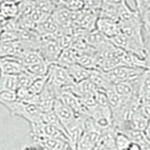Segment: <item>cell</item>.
Here are the masks:
<instances>
[{"label":"cell","instance_id":"cell-28","mask_svg":"<svg viewBox=\"0 0 150 150\" xmlns=\"http://www.w3.org/2000/svg\"><path fill=\"white\" fill-rule=\"evenodd\" d=\"M144 134H145V136H146V138H147V140H148V142L150 143V120H149V122H148V125H147V127H146V129H144Z\"/></svg>","mask_w":150,"mask_h":150},{"label":"cell","instance_id":"cell-11","mask_svg":"<svg viewBox=\"0 0 150 150\" xmlns=\"http://www.w3.org/2000/svg\"><path fill=\"white\" fill-rule=\"evenodd\" d=\"M65 68L67 69L69 74L70 75V77H71L75 83H79L84 81V80H87L89 78V75L91 73L90 69L83 68L77 63L67 66Z\"/></svg>","mask_w":150,"mask_h":150},{"label":"cell","instance_id":"cell-16","mask_svg":"<svg viewBox=\"0 0 150 150\" xmlns=\"http://www.w3.org/2000/svg\"><path fill=\"white\" fill-rule=\"evenodd\" d=\"M17 90V75H8L0 73V91Z\"/></svg>","mask_w":150,"mask_h":150},{"label":"cell","instance_id":"cell-31","mask_svg":"<svg viewBox=\"0 0 150 150\" xmlns=\"http://www.w3.org/2000/svg\"><path fill=\"white\" fill-rule=\"evenodd\" d=\"M5 1H7V2H11V3H13V4H17L19 5L20 3H22L23 0H5Z\"/></svg>","mask_w":150,"mask_h":150},{"label":"cell","instance_id":"cell-18","mask_svg":"<svg viewBox=\"0 0 150 150\" xmlns=\"http://www.w3.org/2000/svg\"><path fill=\"white\" fill-rule=\"evenodd\" d=\"M140 16L143 23V36L145 46L150 44V8L144 9Z\"/></svg>","mask_w":150,"mask_h":150},{"label":"cell","instance_id":"cell-15","mask_svg":"<svg viewBox=\"0 0 150 150\" xmlns=\"http://www.w3.org/2000/svg\"><path fill=\"white\" fill-rule=\"evenodd\" d=\"M0 14L5 20H11L19 17V5L4 1L0 5Z\"/></svg>","mask_w":150,"mask_h":150},{"label":"cell","instance_id":"cell-12","mask_svg":"<svg viewBox=\"0 0 150 150\" xmlns=\"http://www.w3.org/2000/svg\"><path fill=\"white\" fill-rule=\"evenodd\" d=\"M17 59L23 65V67H27L33 64H36L41 60H44L39 50H23Z\"/></svg>","mask_w":150,"mask_h":150},{"label":"cell","instance_id":"cell-33","mask_svg":"<svg viewBox=\"0 0 150 150\" xmlns=\"http://www.w3.org/2000/svg\"><path fill=\"white\" fill-rule=\"evenodd\" d=\"M112 2H115V3H122V2H125L127 0H111Z\"/></svg>","mask_w":150,"mask_h":150},{"label":"cell","instance_id":"cell-19","mask_svg":"<svg viewBox=\"0 0 150 150\" xmlns=\"http://www.w3.org/2000/svg\"><path fill=\"white\" fill-rule=\"evenodd\" d=\"M41 119H42V121L44 122V123L54 126V127H55V128L59 129L60 130H62L63 132H65L66 134H67V132H66V129H64L63 125L61 124V122H60L59 118L57 117V115H55V112H54V110H53V111H50V112H42V115H41ZM67 136H68V135H67Z\"/></svg>","mask_w":150,"mask_h":150},{"label":"cell","instance_id":"cell-24","mask_svg":"<svg viewBox=\"0 0 150 150\" xmlns=\"http://www.w3.org/2000/svg\"><path fill=\"white\" fill-rule=\"evenodd\" d=\"M66 8L69 9L70 11H80L86 8V3L83 0H69L66 4Z\"/></svg>","mask_w":150,"mask_h":150},{"label":"cell","instance_id":"cell-14","mask_svg":"<svg viewBox=\"0 0 150 150\" xmlns=\"http://www.w3.org/2000/svg\"><path fill=\"white\" fill-rule=\"evenodd\" d=\"M50 66L51 65L48 62H46L45 60H41L36 64L25 67V71L33 77H43L48 75Z\"/></svg>","mask_w":150,"mask_h":150},{"label":"cell","instance_id":"cell-13","mask_svg":"<svg viewBox=\"0 0 150 150\" xmlns=\"http://www.w3.org/2000/svg\"><path fill=\"white\" fill-rule=\"evenodd\" d=\"M79 55H80L79 52L74 50L73 48H71V47L64 49V50H62V52H61L60 56H59L56 64L63 66V67H67V66H69V65L76 64Z\"/></svg>","mask_w":150,"mask_h":150},{"label":"cell","instance_id":"cell-22","mask_svg":"<svg viewBox=\"0 0 150 150\" xmlns=\"http://www.w3.org/2000/svg\"><path fill=\"white\" fill-rule=\"evenodd\" d=\"M17 100H18V96L16 91H11V90L0 91V104L3 105L4 107Z\"/></svg>","mask_w":150,"mask_h":150},{"label":"cell","instance_id":"cell-25","mask_svg":"<svg viewBox=\"0 0 150 150\" xmlns=\"http://www.w3.org/2000/svg\"><path fill=\"white\" fill-rule=\"evenodd\" d=\"M140 110L143 112V115L150 120V100L141 102Z\"/></svg>","mask_w":150,"mask_h":150},{"label":"cell","instance_id":"cell-8","mask_svg":"<svg viewBox=\"0 0 150 150\" xmlns=\"http://www.w3.org/2000/svg\"><path fill=\"white\" fill-rule=\"evenodd\" d=\"M84 40L87 42V44L89 46H91L97 52L103 49L110 42V40L108 38H106L97 29L88 31L86 37H84Z\"/></svg>","mask_w":150,"mask_h":150},{"label":"cell","instance_id":"cell-34","mask_svg":"<svg viewBox=\"0 0 150 150\" xmlns=\"http://www.w3.org/2000/svg\"><path fill=\"white\" fill-rule=\"evenodd\" d=\"M4 1H5V0H0V5H1Z\"/></svg>","mask_w":150,"mask_h":150},{"label":"cell","instance_id":"cell-32","mask_svg":"<svg viewBox=\"0 0 150 150\" xmlns=\"http://www.w3.org/2000/svg\"><path fill=\"white\" fill-rule=\"evenodd\" d=\"M142 150H150V144H143L142 145Z\"/></svg>","mask_w":150,"mask_h":150},{"label":"cell","instance_id":"cell-5","mask_svg":"<svg viewBox=\"0 0 150 150\" xmlns=\"http://www.w3.org/2000/svg\"><path fill=\"white\" fill-rule=\"evenodd\" d=\"M53 110L55 112V115H57V117L59 118L61 124L63 125L65 129H67L68 127H69L70 125H72L75 121L80 119L75 116L74 112L70 110L59 98H57L54 100ZM66 132H67V131H66Z\"/></svg>","mask_w":150,"mask_h":150},{"label":"cell","instance_id":"cell-10","mask_svg":"<svg viewBox=\"0 0 150 150\" xmlns=\"http://www.w3.org/2000/svg\"><path fill=\"white\" fill-rule=\"evenodd\" d=\"M23 50L25 49L22 46L20 41L0 42V57L13 56L17 58Z\"/></svg>","mask_w":150,"mask_h":150},{"label":"cell","instance_id":"cell-7","mask_svg":"<svg viewBox=\"0 0 150 150\" xmlns=\"http://www.w3.org/2000/svg\"><path fill=\"white\" fill-rule=\"evenodd\" d=\"M96 29L108 39H111L120 33L118 22L103 17H98L96 22Z\"/></svg>","mask_w":150,"mask_h":150},{"label":"cell","instance_id":"cell-20","mask_svg":"<svg viewBox=\"0 0 150 150\" xmlns=\"http://www.w3.org/2000/svg\"><path fill=\"white\" fill-rule=\"evenodd\" d=\"M96 54H80L77 60V64L90 70L96 69Z\"/></svg>","mask_w":150,"mask_h":150},{"label":"cell","instance_id":"cell-35","mask_svg":"<svg viewBox=\"0 0 150 150\" xmlns=\"http://www.w3.org/2000/svg\"><path fill=\"white\" fill-rule=\"evenodd\" d=\"M35 2H38V1H42V0H34Z\"/></svg>","mask_w":150,"mask_h":150},{"label":"cell","instance_id":"cell-26","mask_svg":"<svg viewBox=\"0 0 150 150\" xmlns=\"http://www.w3.org/2000/svg\"><path fill=\"white\" fill-rule=\"evenodd\" d=\"M134 3L136 6V11H137V12L141 15V13L143 12L144 0H134Z\"/></svg>","mask_w":150,"mask_h":150},{"label":"cell","instance_id":"cell-4","mask_svg":"<svg viewBox=\"0 0 150 150\" xmlns=\"http://www.w3.org/2000/svg\"><path fill=\"white\" fill-rule=\"evenodd\" d=\"M144 69L127 67V66H119L115 69H111L110 71L104 72L105 76L109 80V82L112 84L121 82L131 81L135 78L139 77Z\"/></svg>","mask_w":150,"mask_h":150},{"label":"cell","instance_id":"cell-27","mask_svg":"<svg viewBox=\"0 0 150 150\" xmlns=\"http://www.w3.org/2000/svg\"><path fill=\"white\" fill-rule=\"evenodd\" d=\"M127 150H142V145L139 144L131 142V144L129 145V147Z\"/></svg>","mask_w":150,"mask_h":150},{"label":"cell","instance_id":"cell-17","mask_svg":"<svg viewBox=\"0 0 150 150\" xmlns=\"http://www.w3.org/2000/svg\"><path fill=\"white\" fill-rule=\"evenodd\" d=\"M119 131V130H118ZM122 132L125 133L128 137L129 138V140L131 141L132 143H136V144H139L141 145L143 144H150L148 142V140L145 136L144 131H140V130H135V129H124V130H121Z\"/></svg>","mask_w":150,"mask_h":150},{"label":"cell","instance_id":"cell-2","mask_svg":"<svg viewBox=\"0 0 150 150\" xmlns=\"http://www.w3.org/2000/svg\"><path fill=\"white\" fill-rule=\"evenodd\" d=\"M5 107L8 110L11 115L21 117L28 122L29 125L42 121L41 111L31 102L18 100L17 101L12 102Z\"/></svg>","mask_w":150,"mask_h":150},{"label":"cell","instance_id":"cell-21","mask_svg":"<svg viewBox=\"0 0 150 150\" xmlns=\"http://www.w3.org/2000/svg\"><path fill=\"white\" fill-rule=\"evenodd\" d=\"M115 143L116 150H127L129 147V145L131 144V141L129 140L128 136L122 132V131L116 130Z\"/></svg>","mask_w":150,"mask_h":150},{"label":"cell","instance_id":"cell-3","mask_svg":"<svg viewBox=\"0 0 150 150\" xmlns=\"http://www.w3.org/2000/svg\"><path fill=\"white\" fill-rule=\"evenodd\" d=\"M40 53L46 62L50 65L55 64L60 56L62 48L58 42L57 35L43 34L40 35Z\"/></svg>","mask_w":150,"mask_h":150},{"label":"cell","instance_id":"cell-30","mask_svg":"<svg viewBox=\"0 0 150 150\" xmlns=\"http://www.w3.org/2000/svg\"><path fill=\"white\" fill-rule=\"evenodd\" d=\"M148 8H150V0H144L143 11H144V9H148ZM141 14H142V13H141Z\"/></svg>","mask_w":150,"mask_h":150},{"label":"cell","instance_id":"cell-9","mask_svg":"<svg viewBox=\"0 0 150 150\" xmlns=\"http://www.w3.org/2000/svg\"><path fill=\"white\" fill-rule=\"evenodd\" d=\"M138 98L141 102L150 100V69H144L139 80Z\"/></svg>","mask_w":150,"mask_h":150},{"label":"cell","instance_id":"cell-1","mask_svg":"<svg viewBox=\"0 0 150 150\" xmlns=\"http://www.w3.org/2000/svg\"><path fill=\"white\" fill-rule=\"evenodd\" d=\"M48 83L52 84V86L57 92V97L61 92L71 90V88L75 84L67 69L56 63L50 66L48 72Z\"/></svg>","mask_w":150,"mask_h":150},{"label":"cell","instance_id":"cell-6","mask_svg":"<svg viewBox=\"0 0 150 150\" xmlns=\"http://www.w3.org/2000/svg\"><path fill=\"white\" fill-rule=\"evenodd\" d=\"M25 71L23 65L13 56L0 57V73L8 75H19Z\"/></svg>","mask_w":150,"mask_h":150},{"label":"cell","instance_id":"cell-23","mask_svg":"<svg viewBox=\"0 0 150 150\" xmlns=\"http://www.w3.org/2000/svg\"><path fill=\"white\" fill-rule=\"evenodd\" d=\"M34 79L35 77L31 76L26 71L17 75V90L18 89H27L32 84Z\"/></svg>","mask_w":150,"mask_h":150},{"label":"cell","instance_id":"cell-29","mask_svg":"<svg viewBox=\"0 0 150 150\" xmlns=\"http://www.w3.org/2000/svg\"><path fill=\"white\" fill-rule=\"evenodd\" d=\"M22 150H39V147H38V145H36V144H34V145H26V146H25Z\"/></svg>","mask_w":150,"mask_h":150}]
</instances>
